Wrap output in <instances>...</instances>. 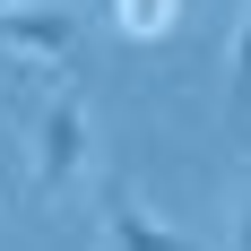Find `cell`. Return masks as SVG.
<instances>
[{
	"label": "cell",
	"instance_id": "1",
	"mask_svg": "<svg viewBox=\"0 0 251 251\" xmlns=\"http://www.w3.org/2000/svg\"><path fill=\"white\" fill-rule=\"evenodd\" d=\"M87 148H96V130H87V96H78V87H61V96L35 113V139H26L35 200H61V191L87 174Z\"/></svg>",
	"mask_w": 251,
	"mask_h": 251
},
{
	"label": "cell",
	"instance_id": "2",
	"mask_svg": "<svg viewBox=\"0 0 251 251\" xmlns=\"http://www.w3.org/2000/svg\"><path fill=\"white\" fill-rule=\"evenodd\" d=\"M104 251H200V243L174 234V226H165V217L122 182V191H104Z\"/></svg>",
	"mask_w": 251,
	"mask_h": 251
},
{
	"label": "cell",
	"instance_id": "3",
	"mask_svg": "<svg viewBox=\"0 0 251 251\" xmlns=\"http://www.w3.org/2000/svg\"><path fill=\"white\" fill-rule=\"evenodd\" d=\"M70 44H78V18H70V9H0V52H9L18 70L61 61Z\"/></svg>",
	"mask_w": 251,
	"mask_h": 251
},
{
	"label": "cell",
	"instance_id": "4",
	"mask_svg": "<svg viewBox=\"0 0 251 251\" xmlns=\"http://www.w3.org/2000/svg\"><path fill=\"white\" fill-rule=\"evenodd\" d=\"M174 9L182 0H113V26L139 35V44H156V35H174Z\"/></svg>",
	"mask_w": 251,
	"mask_h": 251
},
{
	"label": "cell",
	"instance_id": "5",
	"mask_svg": "<svg viewBox=\"0 0 251 251\" xmlns=\"http://www.w3.org/2000/svg\"><path fill=\"white\" fill-rule=\"evenodd\" d=\"M234 104H251V9L234 26Z\"/></svg>",
	"mask_w": 251,
	"mask_h": 251
},
{
	"label": "cell",
	"instance_id": "6",
	"mask_svg": "<svg viewBox=\"0 0 251 251\" xmlns=\"http://www.w3.org/2000/svg\"><path fill=\"white\" fill-rule=\"evenodd\" d=\"M234 251H251V191H243V208H234Z\"/></svg>",
	"mask_w": 251,
	"mask_h": 251
},
{
	"label": "cell",
	"instance_id": "7",
	"mask_svg": "<svg viewBox=\"0 0 251 251\" xmlns=\"http://www.w3.org/2000/svg\"><path fill=\"white\" fill-rule=\"evenodd\" d=\"M0 9H18V0H0Z\"/></svg>",
	"mask_w": 251,
	"mask_h": 251
}]
</instances>
